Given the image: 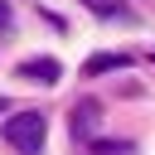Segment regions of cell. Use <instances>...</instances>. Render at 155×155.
I'll list each match as a JSON object with an SVG mask.
<instances>
[{
  "mask_svg": "<svg viewBox=\"0 0 155 155\" xmlns=\"http://www.w3.org/2000/svg\"><path fill=\"white\" fill-rule=\"evenodd\" d=\"M44 131H48V116L44 111H15L10 121H5V145L10 150H19V155H39L44 150Z\"/></svg>",
  "mask_w": 155,
  "mask_h": 155,
  "instance_id": "6da1fadb",
  "label": "cell"
},
{
  "mask_svg": "<svg viewBox=\"0 0 155 155\" xmlns=\"http://www.w3.org/2000/svg\"><path fill=\"white\" fill-rule=\"evenodd\" d=\"M68 126H73V140H97V126H102V102H97V97L73 102Z\"/></svg>",
  "mask_w": 155,
  "mask_h": 155,
  "instance_id": "7a4b0ae2",
  "label": "cell"
},
{
  "mask_svg": "<svg viewBox=\"0 0 155 155\" xmlns=\"http://www.w3.org/2000/svg\"><path fill=\"white\" fill-rule=\"evenodd\" d=\"M15 73H19L24 82H34V87H53V82L63 78V63H58V58H48V53H39V58H24Z\"/></svg>",
  "mask_w": 155,
  "mask_h": 155,
  "instance_id": "3957f363",
  "label": "cell"
},
{
  "mask_svg": "<svg viewBox=\"0 0 155 155\" xmlns=\"http://www.w3.org/2000/svg\"><path fill=\"white\" fill-rule=\"evenodd\" d=\"M131 68V53H92L82 58V78H102V73H121Z\"/></svg>",
  "mask_w": 155,
  "mask_h": 155,
  "instance_id": "277c9868",
  "label": "cell"
},
{
  "mask_svg": "<svg viewBox=\"0 0 155 155\" xmlns=\"http://www.w3.org/2000/svg\"><path fill=\"white\" fill-rule=\"evenodd\" d=\"M87 150L92 155H136L131 140H87Z\"/></svg>",
  "mask_w": 155,
  "mask_h": 155,
  "instance_id": "5b68a950",
  "label": "cell"
},
{
  "mask_svg": "<svg viewBox=\"0 0 155 155\" xmlns=\"http://www.w3.org/2000/svg\"><path fill=\"white\" fill-rule=\"evenodd\" d=\"M10 19H15V15H10V0H0V34L10 29Z\"/></svg>",
  "mask_w": 155,
  "mask_h": 155,
  "instance_id": "8992f818",
  "label": "cell"
},
{
  "mask_svg": "<svg viewBox=\"0 0 155 155\" xmlns=\"http://www.w3.org/2000/svg\"><path fill=\"white\" fill-rule=\"evenodd\" d=\"M5 111H10V97H0V116H5Z\"/></svg>",
  "mask_w": 155,
  "mask_h": 155,
  "instance_id": "52a82bcc",
  "label": "cell"
},
{
  "mask_svg": "<svg viewBox=\"0 0 155 155\" xmlns=\"http://www.w3.org/2000/svg\"><path fill=\"white\" fill-rule=\"evenodd\" d=\"M150 63H155V53H150Z\"/></svg>",
  "mask_w": 155,
  "mask_h": 155,
  "instance_id": "ba28073f",
  "label": "cell"
}]
</instances>
